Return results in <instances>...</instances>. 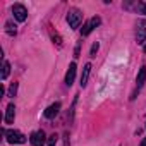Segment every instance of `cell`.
I'll return each mask as SVG.
<instances>
[{
	"mask_svg": "<svg viewBox=\"0 0 146 146\" xmlns=\"http://www.w3.org/2000/svg\"><path fill=\"white\" fill-rule=\"evenodd\" d=\"M67 23H69V26L72 29L79 28V24L83 23V12L79 9H70L69 14H67Z\"/></svg>",
	"mask_w": 146,
	"mask_h": 146,
	"instance_id": "1",
	"label": "cell"
},
{
	"mask_svg": "<svg viewBox=\"0 0 146 146\" xmlns=\"http://www.w3.org/2000/svg\"><path fill=\"white\" fill-rule=\"evenodd\" d=\"M4 132V136H5V139L11 143V144H23V143H26V136L23 134V132H19V131H2Z\"/></svg>",
	"mask_w": 146,
	"mask_h": 146,
	"instance_id": "2",
	"label": "cell"
},
{
	"mask_svg": "<svg viewBox=\"0 0 146 146\" xmlns=\"http://www.w3.org/2000/svg\"><path fill=\"white\" fill-rule=\"evenodd\" d=\"M144 40H146V19H141L136 24V41L141 45L144 43Z\"/></svg>",
	"mask_w": 146,
	"mask_h": 146,
	"instance_id": "3",
	"label": "cell"
},
{
	"mask_svg": "<svg viewBox=\"0 0 146 146\" xmlns=\"http://www.w3.org/2000/svg\"><path fill=\"white\" fill-rule=\"evenodd\" d=\"M100 23H102V19H100L98 16H96V17H91V19H90V21H88V23L83 26V29H81V35H83V36H88V35H90V33H91V31H93L96 26H100Z\"/></svg>",
	"mask_w": 146,
	"mask_h": 146,
	"instance_id": "4",
	"label": "cell"
},
{
	"mask_svg": "<svg viewBox=\"0 0 146 146\" xmlns=\"http://www.w3.org/2000/svg\"><path fill=\"white\" fill-rule=\"evenodd\" d=\"M12 14H14V17H16L19 23L26 21V17H28V11H26V7L21 5V4H16V5L12 7Z\"/></svg>",
	"mask_w": 146,
	"mask_h": 146,
	"instance_id": "5",
	"label": "cell"
},
{
	"mask_svg": "<svg viewBox=\"0 0 146 146\" xmlns=\"http://www.w3.org/2000/svg\"><path fill=\"white\" fill-rule=\"evenodd\" d=\"M46 136H45V132L43 131H35L33 134H31V137H29V141H31V144L33 146H43L45 143H46V139H45Z\"/></svg>",
	"mask_w": 146,
	"mask_h": 146,
	"instance_id": "6",
	"label": "cell"
},
{
	"mask_svg": "<svg viewBox=\"0 0 146 146\" xmlns=\"http://www.w3.org/2000/svg\"><path fill=\"white\" fill-rule=\"evenodd\" d=\"M76 64L72 62L70 65H69V69H67V74H65V84L67 86H70L72 83H74V78H76Z\"/></svg>",
	"mask_w": 146,
	"mask_h": 146,
	"instance_id": "7",
	"label": "cell"
},
{
	"mask_svg": "<svg viewBox=\"0 0 146 146\" xmlns=\"http://www.w3.org/2000/svg\"><path fill=\"white\" fill-rule=\"evenodd\" d=\"M58 112H60V103H58V102H55L53 105H50V107L45 110V117H46V119H53Z\"/></svg>",
	"mask_w": 146,
	"mask_h": 146,
	"instance_id": "8",
	"label": "cell"
},
{
	"mask_svg": "<svg viewBox=\"0 0 146 146\" xmlns=\"http://www.w3.org/2000/svg\"><path fill=\"white\" fill-rule=\"evenodd\" d=\"M14 117H16V107H14V103H11L5 110V124H12Z\"/></svg>",
	"mask_w": 146,
	"mask_h": 146,
	"instance_id": "9",
	"label": "cell"
},
{
	"mask_svg": "<svg viewBox=\"0 0 146 146\" xmlns=\"http://www.w3.org/2000/svg\"><path fill=\"white\" fill-rule=\"evenodd\" d=\"M144 83H146V65H143V67L139 69L137 78H136V84H137V88H141Z\"/></svg>",
	"mask_w": 146,
	"mask_h": 146,
	"instance_id": "10",
	"label": "cell"
},
{
	"mask_svg": "<svg viewBox=\"0 0 146 146\" xmlns=\"http://www.w3.org/2000/svg\"><path fill=\"white\" fill-rule=\"evenodd\" d=\"M90 70H91V64H86L83 67V74H81V86L84 88L88 84V78H90Z\"/></svg>",
	"mask_w": 146,
	"mask_h": 146,
	"instance_id": "11",
	"label": "cell"
},
{
	"mask_svg": "<svg viewBox=\"0 0 146 146\" xmlns=\"http://www.w3.org/2000/svg\"><path fill=\"white\" fill-rule=\"evenodd\" d=\"M9 72H11V64L5 60L4 65H2V79H7L9 78Z\"/></svg>",
	"mask_w": 146,
	"mask_h": 146,
	"instance_id": "12",
	"label": "cell"
},
{
	"mask_svg": "<svg viewBox=\"0 0 146 146\" xmlns=\"http://www.w3.org/2000/svg\"><path fill=\"white\" fill-rule=\"evenodd\" d=\"M5 31H7L9 35H16V24H14L12 21H7V24H5Z\"/></svg>",
	"mask_w": 146,
	"mask_h": 146,
	"instance_id": "13",
	"label": "cell"
},
{
	"mask_svg": "<svg viewBox=\"0 0 146 146\" xmlns=\"http://www.w3.org/2000/svg\"><path fill=\"white\" fill-rule=\"evenodd\" d=\"M57 141H58V136H57V134H52V136L46 139V144H48V146H55Z\"/></svg>",
	"mask_w": 146,
	"mask_h": 146,
	"instance_id": "14",
	"label": "cell"
},
{
	"mask_svg": "<svg viewBox=\"0 0 146 146\" xmlns=\"http://www.w3.org/2000/svg\"><path fill=\"white\" fill-rule=\"evenodd\" d=\"M137 11L141 12V14H146V2H137Z\"/></svg>",
	"mask_w": 146,
	"mask_h": 146,
	"instance_id": "15",
	"label": "cell"
},
{
	"mask_svg": "<svg viewBox=\"0 0 146 146\" xmlns=\"http://www.w3.org/2000/svg\"><path fill=\"white\" fill-rule=\"evenodd\" d=\"M98 48H100V45H98V43H93V46H91V52H90V55H91V57H96V52H98Z\"/></svg>",
	"mask_w": 146,
	"mask_h": 146,
	"instance_id": "16",
	"label": "cell"
},
{
	"mask_svg": "<svg viewBox=\"0 0 146 146\" xmlns=\"http://www.w3.org/2000/svg\"><path fill=\"white\" fill-rule=\"evenodd\" d=\"M16 90H17V84L12 83V86H11V90H9V96H14V95H16Z\"/></svg>",
	"mask_w": 146,
	"mask_h": 146,
	"instance_id": "17",
	"label": "cell"
},
{
	"mask_svg": "<svg viewBox=\"0 0 146 146\" xmlns=\"http://www.w3.org/2000/svg\"><path fill=\"white\" fill-rule=\"evenodd\" d=\"M53 41H57V45H58V46L62 45V41H60V36H55V35H53Z\"/></svg>",
	"mask_w": 146,
	"mask_h": 146,
	"instance_id": "18",
	"label": "cell"
},
{
	"mask_svg": "<svg viewBox=\"0 0 146 146\" xmlns=\"http://www.w3.org/2000/svg\"><path fill=\"white\" fill-rule=\"evenodd\" d=\"M141 146H146V137H144V139L141 141Z\"/></svg>",
	"mask_w": 146,
	"mask_h": 146,
	"instance_id": "19",
	"label": "cell"
}]
</instances>
